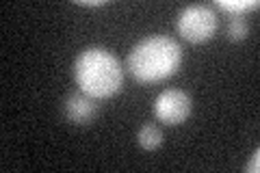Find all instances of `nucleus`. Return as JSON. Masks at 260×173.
Masks as SVG:
<instances>
[{"instance_id":"obj_1","label":"nucleus","mask_w":260,"mask_h":173,"mask_svg":"<svg viewBox=\"0 0 260 173\" xmlns=\"http://www.w3.org/2000/svg\"><path fill=\"white\" fill-rule=\"evenodd\" d=\"M128 72L141 85H158L172 78L182 65V48L176 39L165 35L145 37L130 50Z\"/></svg>"},{"instance_id":"obj_2","label":"nucleus","mask_w":260,"mask_h":173,"mask_svg":"<svg viewBox=\"0 0 260 173\" xmlns=\"http://www.w3.org/2000/svg\"><path fill=\"white\" fill-rule=\"evenodd\" d=\"M74 80L85 95L107 100L119 93L124 85V70L113 52L104 48H87L74 63Z\"/></svg>"},{"instance_id":"obj_3","label":"nucleus","mask_w":260,"mask_h":173,"mask_svg":"<svg viewBox=\"0 0 260 173\" xmlns=\"http://www.w3.org/2000/svg\"><path fill=\"white\" fill-rule=\"evenodd\" d=\"M176 28L189 44H204L217 32V15L206 5H191L180 11Z\"/></svg>"},{"instance_id":"obj_4","label":"nucleus","mask_w":260,"mask_h":173,"mask_svg":"<svg viewBox=\"0 0 260 173\" xmlns=\"http://www.w3.org/2000/svg\"><path fill=\"white\" fill-rule=\"evenodd\" d=\"M154 115L165 126H180L191 115V97L180 89H165L154 102Z\"/></svg>"},{"instance_id":"obj_5","label":"nucleus","mask_w":260,"mask_h":173,"mask_svg":"<svg viewBox=\"0 0 260 173\" xmlns=\"http://www.w3.org/2000/svg\"><path fill=\"white\" fill-rule=\"evenodd\" d=\"M63 115L65 119L74 126H87L89 121L95 119L98 115V100L80 93H70L68 100L63 102Z\"/></svg>"},{"instance_id":"obj_6","label":"nucleus","mask_w":260,"mask_h":173,"mask_svg":"<svg viewBox=\"0 0 260 173\" xmlns=\"http://www.w3.org/2000/svg\"><path fill=\"white\" fill-rule=\"evenodd\" d=\"M137 141H139V145L145 152H154V150H158L162 143V132L154 123H145V126H141L139 134H137Z\"/></svg>"},{"instance_id":"obj_7","label":"nucleus","mask_w":260,"mask_h":173,"mask_svg":"<svg viewBox=\"0 0 260 173\" xmlns=\"http://www.w3.org/2000/svg\"><path fill=\"white\" fill-rule=\"evenodd\" d=\"M217 7L230 18H241L243 13L258 9V0H217Z\"/></svg>"},{"instance_id":"obj_8","label":"nucleus","mask_w":260,"mask_h":173,"mask_svg":"<svg viewBox=\"0 0 260 173\" xmlns=\"http://www.w3.org/2000/svg\"><path fill=\"white\" fill-rule=\"evenodd\" d=\"M225 32H228V39L230 41H243L249 35V26H247V22L243 18H232L230 24H228Z\"/></svg>"},{"instance_id":"obj_9","label":"nucleus","mask_w":260,"mask_h":173,"mask_svg":"<svg viewBox=\"0 0 260 173\" xmlns=\"http://www.w3.org/2000/svg\"><path fill=\"white\" fill-rule=\"evenodd\" d=\"M258 169H260V152L256 150L254 156H251V160L245 164V171L247 173H258Z\"/></svg>"},{"instance_id":"obj_10","label":"nucleus","mask_w":260,"mask_h":173,"mask_svg":"<svg viewBox=\"0 0 260 173\" xmlns=\"http://www.w3.org/2000/svg\"><path fill=\"white\" fill-rule=\"evenodd\" d=\"M76 5H80V7H104L107 0H76Z\"/></svg>"}]
</instances>
